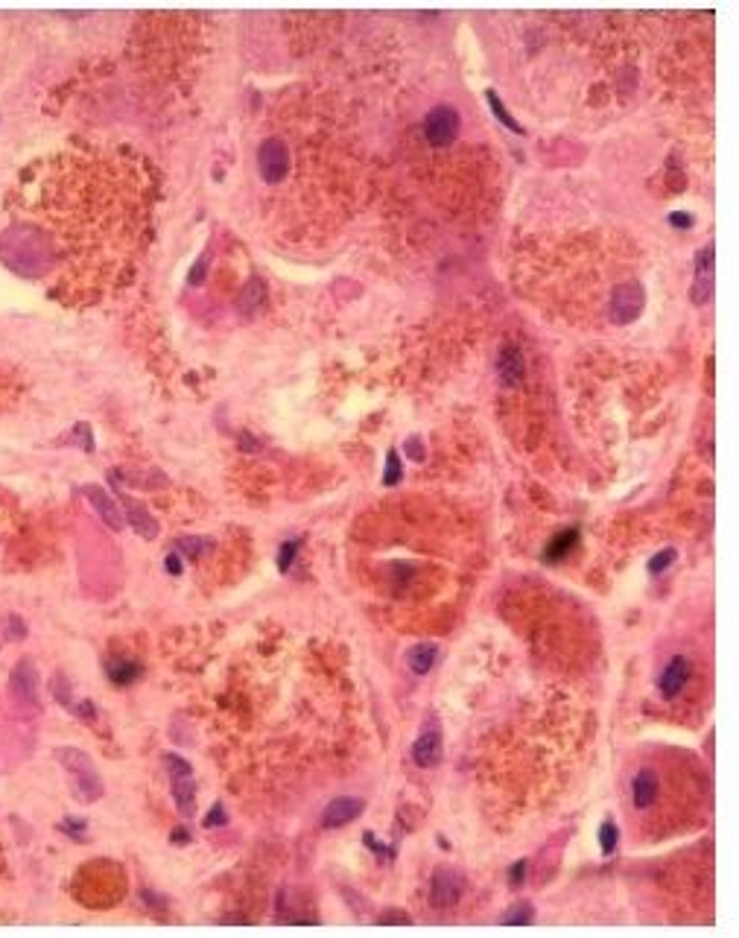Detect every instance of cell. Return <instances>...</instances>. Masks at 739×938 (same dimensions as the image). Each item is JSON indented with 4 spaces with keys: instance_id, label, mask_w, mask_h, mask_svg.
<instances>
[{
    "instance_id": "6da1fadb",
    "label": "cell",
    "mask_w": 739,
    "mask_h": 938,
    "mask_svg": "<svg viewBox=\"0 0 739 938\" xmlns=\"http://www.w3.org/2000/svg\"><path fill=\"white\" fill-rule=\"evenodd\" d=\"M704 798V772L678 752H658L628 777V812L649 839L681 830ZM690 824V822H687Z\"/></svg>"
},
{
    "instance_id": "7a4b0ae2",
    "label": "cell",
    "mask_w": 739,
    "mask_h": 938,
    "mask_svg": "<svg viewBox=\"0 0 739 938\" xmlns=\"http://www.w3.org/2000/svg\"><path fill=\"white\" fill-rule=\"evenodd\" d=\"M56 757L65 769H71L79 801H97L103 795V780L85 752H79V748H58Z\"/></svg>"
},
{
    "instance_id": "3957f363",
    "label": "cell",
    "mask_w": 739,
    "mask_h": 938,
    "mask_svg": "<svg viewBox=\"0 0 739 938\" xmlns=\"http://www.w3.org/2000/svg\"><path fill=\"white\" fill-rule=\"evenodd\" d=\"M164 766L170 769L173 780V798L181 812V819H190L196 812V784H193V769L188 760H181L175 755H164Z\"/></svg>"
},
{
    "instance_id": "277c9868",
    "label": "cell",
    "mask_w": 739,
    "mask_h": 938,
    "mask_svg": "<svg viewBox=\"0 0 739 938\" xmlns=\"http://www.w3.org/2000/svg\"><path fill=\"white\" fill-rule=\"evenodd\" d=\"M693 684V664L687 655H672V658L666 661V667L661 670L658 675V690L666 702H678L684 699L687 693V687Z\"/></svg>"
},
{
    "instance_id": "5b68a950",
    "label": "cell",
    "mask_w": 739,
    "mask_h": 938,
    "mask_svg": "<svg viewBox=\"0 0 739 938\" xmlns=\"http://www.w3.org/2000/svg\"><path fill=\"white\" fill-rule=\"evenodd\" d=\"M465 877H462L459 871L453 868H439L433 874V880H429V906L433 909H453V906L462 900V894H465Z\"/></svg>"
},
{
    "instance_id": "8992f818",
    "label": "cell",
    "mask_w": 739,
    "mask_h": 938,
    "mask_svg": "<svg viewBox=\"0 0 739 938\" xmlns=\"http://www.w3.org/2000/svg\"><path fill=\"white\" fill-rule=\"evenodd\" d=\"M424 135L433 146H447L459 135V114L450 106H436L424 120Z\"/></svg>"
},
{
    "instance_id": "52a82bcc",
    "label": "cell",
    "mask_w": 739,
    "mask_h": 938,
    "mask_svg": "<svg viewBox=\"0 0 739 938\" xmlns=\"http://www.w3.org/2000/svg\"><path fill=\"white\" fill-rule=\"evenodd\" d=\"M640 310H643V290H640V284H634V281H631V284H620L617 290L611 293V307H608V313H611L613 325H628V322H634V319L640 316Z\"/></svg>"
},
{
    "instance_id": "ba28073f",
    "label": "cell",
    "mask_w": 739,
    "mask_h": 938,
    "mask_svg": "<svg viewBox=\"0 0 739 938\" xmlns=\"http://www.w3.org/2000/svg\"><path fill=\"white\" fill-rule=\"evenodd\" d=\"M258 167H260V176L275 184V181H281L287 176V167H290V152H287V143L284 141H275L269 138L266 143H260V152H258Z\"/></svg>"
},
{
    "instance_id": "9c48e42d",
    "label": "cell",
    "mask_w": 739,
    "mask_h": 938,
    "mask_svg": "<svg viewBox=\"0 0 739 938\" xmlns=\"http://www.w3.org/2000/svg\"><path fill=\"white\" fill-rule=\"evenodd\" d=\"M12 696L18 705L29 707V710H39V675L36 667L29 661H21L12 670Z\"/></svg>"
},
{
    "instance_id": "30bf717a",
    "label": "cell",
    "mask_w": 739,
    "mask_h": 938,
    "mask_svg": "<svg viewBox=\"0 0 739 938\" xmlns=\"http://www.w3.org/2000/svg\"><path fill=\"white\" fill-rule=\"evenodd\" d=\"M412 760L421 769H433L442 760V731L436 725H429L427 731H421V737L412 745Z\"/></svg>"
},
{
    "instance_id": "8fae6325",
    "label": "cell",
    "mask_w": 739,
    "mask_h": 938,
    "mask_svg": "<svg viewBox=\"0 0 739 938\" xmlns=\"http://www.w3.org/2000/svg\"><path fill=\"white\" fill-rule=\"evenodd\" d=\"M362 810H365V804H362L360 798H348V795L333 798V801L325 807V812H322V824H325V827H342V824L354 822Z\"/></svg>"
},
{
    "instance_id": "7c38bea8",
    "label": "cell",
    "mask_w": 739,
    "mask_h": 938,
    "mask_svg": "<svg viewBox=\"0 0 739 938\" xmlns=\"http://www.w3.org/2000/svg\"><path fill=\"white\" fill-rule=\"evenodd\" d=\"M85 497L91 500V506H94V509L100 512V518H103L111 529H120L123 523H126V515H123V512L117 509V503H114V500H111L100 485H85Z\"/></svg>"
},
{
    "instance_id": "4fadbf2b",
    "label": "cell",
    "mask_w": 739,
    "mask_h": 938,
    "mask_svg": "<svg viewBox=\"0 0 739 938\" xmlns=\"http://www.w3.org/2000/svg\"><path fill=\"white\" fill-rule=\"evenodd\" d=\"M497 371H500L503 383H509V386L520 383V378L526 374V363H523V354H520L517 346H506V348L500 351V357H497Z\"/></svg>"
},
{
    "instance_id": "5bb4252c",
    "label": "cell",
    "mask_w": 739,
    "mask_h": 938,
    "mask_svg": "<svg viewBox=\"0 0 739 938\" xmlns=\"http://www.w3.org/2000/svg\"><path fill=\"white\" fill-rule=\"evenodd\" d=\"M713 290V246H704V252L698 255V278H695V290L693 301H707Z\"/></svg>"
},
{
    "instance_id": "9a60e30c",
    "label": "cell",
    "mask_w": 739,
    "mask_h": 938,
    "mask_svg": "<svg viewBox=\"0 0 739 938\" xmlns=\"http://www.w3.org/2000/svg\"><path fill=\"white\" fill-rule=\"evenodd\" d=\"M436 658H439V646L436 643H418V646H412L407 652V664H409V670L415 675H427L429 667L436 664Z\"/></svg>"
},
{
    "instance_id": "2e32d148",
    "label": "cell",
    "mask_w": 739,
    "mask_h": 938,
    "mask_svg": "<svg viewBox=\"0 0 739 938\" xmlns=\"http://www.w3.org/2000/svg\"><path fill=\"white\" fill-rule=\"evenodd\" d=\"M126 518H129V523L135 526V533H138L141 538H146V541H152V538H156V535H158V523H156V520H152V518H149V512H146L143 506H138V503H132V500H126Z\"/></svg>"
},
{
    "instance_id": "e0dca14e",
    "label": "cell",
    "mask_w": 739,
    "mask_h": 938,
    "mask_svg": "<svg viewBox=\"0 0 739 938\" xmlns=\"http://www.w3.org/2000/svg\"><path fill=\"white\" fill-rule=\"evenodd\" d=\"M106 672L114 684H132L138 675H141V667L132 664V661H123V658H114L106 664Z\"/></svg>"
},
{
    "instance_id": "ac0fdd59",
    "label": "cell",
    "mask_w": 739,
    "mask_h": 938,
    "mask_svg": "<svg viewBox=\"0 0 739 938\" xmlns=\"http://www.w3.org/2000/svg\"><path fill=\"white\" fill-rule=\"evenodd\" d=\"M576 541H579V533H576V529H567V533H561V535L552 538V544L546 547L544 558H546V561H559V558H564V555L576 547Z\"/></svg>"
},
{
    "instance_id": "d6986e66",
    "label": "cell",
    "mask_w": 739,
    "mask_h": 938,
    "mask_svg": "<svg viewBox=\"0 0 739 938\" xmlns=\"http://www.w3.org/2000/svg\"><path fill=\"white\" fill-rule=\"evenodd\" d=\"M260 301H263V284H260V281H249V287H245L243 296H240V307H243V313L258 310Z\"/></svg>"
},
{
    "instance_id": "ffe728a7",
    "label": "cell",
    "mask_w": 739,
    "mask_h": 938,
    "mask_svg": "<svg viewBox=\"0 0 739 938\" xmlns=\"http://www.w3.org/2000/svg\"><path fill=\"white\" fill-rule=\"evenodd\" d=\"M599 845L605 854H613V848H617V824L613 822H605L599 827Z\"/></svg>"
},
{
    "instance_id": "44dd1931",
    "label": "cell",
    "mask_w": 739,
    "mask_h": 938,
    "mask_svg": "<svg viewBox=\"0 0 739 938\" xmlns=\"http://www.w3.org/2000/svg\"><path fill=\"white\" fill-rule=\"evenodd\" d=\"M488 106H491V109H494V114H497V117H500V120L506 123V126H509V129H514V132H523V129L517 126V123H514V117H511V114H509V111L503 109V103H500V97H497V94H494V91H488Z\"/></svg>"
},
{
    "instance_id": "7402d4cb",
    "label": "cell",
    "mask_w": 739,
    "mask_h": 938,
    "mask_svg": "<svg viewBox=\"0 0 739 938\" xmlns=\"http://www.w3.org/2000/svg\"><path fill=\"white\" fill-rule=\"evenodd\" d=\"M532 903H517L514 909H509V915L503 918V924H529L532 921Z\"/></svg>"
},
{
    "instance_id": "603a6c76",
    "label": "cell",
    "mask_w": 739,
    "mask_h": 938,
    "mask_svg": "<svg viewBox=\"0 0 739 938\" xmlns=\"http://www.w3.org/2000/svg\"><path fill=\"white\" fill-rule=\"evenodd\" d=\"M400 480V459H397V450H389V456H386V477H383V483L386 485H394Z\"/></svg>"
},
{
    "instance_id": "cb8c5ba5",
    "label": "cell",
    "mask_w": 739,
    "mask_h": 938,
    "mask_svg": "<svg viewBox=\"0 0 739 938\" xmlns=\"http://www.w3.org/2000/svg\"><path fill=\"white\" fill-rule=\"evenodd\" d=\"M295 553H298V541H287V544L281 547V553H278V568H281V570H290Z\"/></svg>"
},
{
    "instance_id": "d4e9b609",
    "label": "cell",
    "mask_w": 739,
    "mask_h": 938,
    "mask_svg": "<svg viewBox=\"0 0 739 938\" xmlns=\"http://www.w3.org/2000/svg\"><path fill=\"white\" fill-rule=\"evenodd\" d=\"M178 547H181V553L184 555H188V558H196L205 547H208V541H199V538H181L178 541Z\"/></svg>"
},
{
    "instance_id": "484cf974",
    "label": "cell",
    "mask_w": 739,
    "mask_h": 938,
    "mask_svg": "<svg viewBox=\"0 0 739 938\" xmlns=\"http://www.w3.org/2000/svg\"><path fill=\"white\" fill-rule=\"evenodd\" d=\"M225 822H228V816H225L223 804H213V810H210L208 816H205V827H223Z\"/></svg>"
},
{
    "instance_id": "4316f807",
    "label": "cell",
    "mask_w": 739,
    "mask_h": 938,
    "mask_svg": "<svg viewBox=\"0 0 739 938\" xmlns=\"http://www.w3.org/2000/svg\"><path fill=\"white\" fill-rule=\"evenodd\" d=\"M669 561H675V550H663L661 555H655V558H652V565H649V570H652V573H661V570L669 568Z\"/></svg>"
},
{
    "instance_id": "83f0119b",
    "label": "cell",
    "mask_w": 739,
    "mask_h": 938,
    "mask_svg": "<svg viewBox=\"0 0 739 938\" xmlns=\"http://www.w3.org/2000/svg\"><path fill=\"white\" fill-rule=\"evenodd\" d=\"M205 272H208V258H202L193 269H190V275H188V281H190V284H202V281H205Z\"/></svg>"
},
{
    "instance_id": "f1b7e54d",
    "label": "cell",
    "mask_w": 739,
    "mask_h": 938,
    "mask_svg": "<svg viewBox=\"0 0 739 938\" xmlns=\"http://www.w3.org/2000/svg\"><path fill=\"white\" fill-rule=\"evenodd\" d=\"M523 874H526V862H517V865L509 871V880H511L514 886H520V883H523Z\"/></svg>"
},
{
    "instance_id": "f546056e",
    "label": "cell",
    "mask_w": 739,
    "mask_h": 938,
    "mask_svg": "<svg viewBox=\"0 0 739 938\" xmlns=\"http://www.w3.org/2000/svg\"><path fill=\"white\" fill-rule=\"evenodd\" d=\"M418 445H421L418 439H409V442H407V448H409V456H412V459H421V456H424V448H418Z\"/></svg>"
},
{
    "instance_id": "4dcf8cb0",
    "label": "cell",
    "mask_w": 739,
    "mask_h": 938,
    "mask_svg": "<svg viewBox=\"0 0 739 938\" xmlns=\"http://www.w3.org/2000/svg\"><path fill=\"white\" fill-rule=\"evenodd\" d=\"M9 625H12V637L18 640V637H24V625H21V620L18 617H9Z\"/></svg>"
},
{
    "instance_id": "1f68e13d",
    "label": "cell",
    "mask_w": 739,
    "mask_h": 938,
    "mask_svg": "<svg viewBox=\"0 0 739 938\" xmlns=\"http://www.w3.org/2000/svg\"><path fill=\"white\" fill-rule=\"evenodd\" d=\"M173 842H190V833L184 827H178V830H173Z\"/></svg>"
},
{
    "instance_id": "d6a6232c",
    "label": "cell",
    "mask_w": 739,
    "mask_h": 938,
    "mask_svg": "<svg viewBox=\"0 0 739 938\" xmlns=\"http://www.w3.org/2000/svg\"><path fill=\"white\" fill-rule=\"evenodd\" d=\"M167 570H170V573H178V570H181V565H178V558H175V555L167 558Z\"/></svg>"
}]
</instances>
